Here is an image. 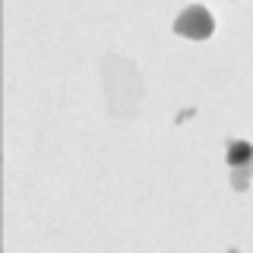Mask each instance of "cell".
I'll return each instance as SVG.
<instances>
[{"label":"cell","mask_w":253,"mask_h":253,"mask_svg":"<svg viewBox=\"0 0 253 253\" xmlns=\"http://www.w3.org/2000/svg\"><path fill=\"white\" fill-rule=\"evenodd\" d=\"M174 29L187 38H209L212 35V16H209V10H203V6H190V10H184L177 16Z\"/></svg>","instance_id":"1"},{"label":"cell","mask_w":253,"mask_h":253,"mask_svg":"<svg viewBox=\"0 0 253 253\" xmlns=\"http://www.w3.org/2000/svg\"><path fill=\"white\" fill-rule=\"evenodd\" d=\"M228 162H231L234 168H241L244 162L253 165V146H247V142H234V146L228 149Z\"/></svg>","instance_id":"2"}]
</instances>
